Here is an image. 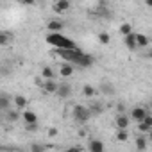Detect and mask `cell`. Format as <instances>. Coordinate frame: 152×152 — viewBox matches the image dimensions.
I'll list each match as a JSON object with an SVG mask.
<instances>
[{"instance_id": "cell-1", "label": "cell", "mask_w": 152, "mask_h": 152, "mask_svg": "<svg viewBox=\"0 0 152 152\" xmlns=\"http://www.w3.org/2000/svg\"><path fill=\"white\" fill-rule=\"evenodd\" d=\"M47 43L56 47V48H75V47H77L70 38L63 36L61 32H48L47 34Z\"/></svg>"}, {"instance_id": "cell-2", "label": "cell", "mask_w": 152, "mask_h": 152, "mask_svg": "<svg viewBox=\"0 0 152 152\" xmlns=\"http://www.w3.org/2000/svg\"><path fill=\"white\" fill-rule=\"evenodd\" d=\"M72 116L75 122H79V124H86L90 118H91V113L86 106H75L72 109Z\"/></svg>"}, {"instance_id": "cell-3", "label": "cell", "mask_w": 152, "mask_h": 152, "mask_svg": "<svg viewBox=\"0 0 152 152\" xmlns=\"http://www.w3.org/2000/svg\"><path fill=\"white\" fill-rule=\"evenodd\" d=\"M93 63H95V57L90 56V54H86V52H83L73 64H77V66H81V68H90V66H93Z\"/></svg>"}, {"instance_id": "cell-4", "label": "cell", "mask_w": 152, "mask_h": 152, "mask_svg": "<svg viewBox=\"0 0 152 152\" xmlns=\"http://www.w3.org/2000/svg\"><path fill=\"white\" fill-rule=\"evenodd\" d=\"M56 95H57L59 99H68V97L72 95V88H70V84H66V83H61V84H57Z\"/></svg>"}, {"instance_id": "cell-5", "label": "cell", "mask_w": 152, "mask_h": 152, "mask_svg": "<svg viewBox=\"0 0 152 152\" xmlns=\"http://www.w3.org/2000/svg\"><path fill=\"white\" fill-rule=\"evenodd\" d=\"M54 13H57V15H63V13H66L68 9H70V0H56V4H54Z\"/></svg>"}, {"instance_id": "cell-6", "label": "cell", "mask_w": 152, "mask_h": 152, "mask_svg": "<svg viewBox=\"0 0 152 152\" xmlns=\"http://www.w3.org/2000/svg\"><path fill=\"white\" fill-rule=\"evenodd\" d=\"M41 90H43L45 93H48V95H56L57 83H56L54 79H45V81H43V86H41Z\"/></svg>"}, {"instance_id": "cell-7", "label": "cell", "mask_w": 152, "mask_h": 152, "mask_svg": "<svg viewBox=\"0 0 152 152\" xmlns=\"http://www.w3.org/2000/svg\"><path fill=\"white\" fill-rule=\"evenodd\" d=\"M134 38H136V45H138V48H147L148 47V43H150V39H148V36L147 34H141V32H134Z\"/></svg>"}, {"instance_id": "cell-8", "label": "cell", "mask_w": 152, "mask_h": 152, "mask_svg": "<svg viewBox=\"0 0 152 152\" xmlns=\"http://www.w3.org/2000/svg\"><path fill=\"white\" fill-rule=\"evenodd\" d=\"M129 124H131V116H127L125 113H120V115L116 116V127H118V129H127Z\"/></svg>"}, {"instance_id": "cell-9", "label": "cell", "mask_w": 152, "mask_h": 152, "mask_svg": "<svg viewBox=\"0 0 152 152\" xmlns=\"http://www.w3.org/2000/svg\"><path fill=\"white\" fill-rule=\"evenodd\" d=\"M59 75H61V77H70V75H73V64L64 61L59 66Z\"/></svg>"}, {"instance_id": "cell-10", "label": "cell", "mask_w": 152, "mask_h": 152, "mask_svg": "<svg viewBox=\"0 0 152 152\" xmlns=\"http://www.w3.org/2000/svg\"><path fill=\"white\" fill-rule=\"evenodd\" d=\"M124 41H125V47H127L129 50H136V48H138V45H136V38H134V32L125 34V36H124Z\"/></svg>"}, {"instance_id": "cell-11", "label": "cell", "mask_w": 152, "mask_h": 152, "mask_svg": "<svg viewBox=\"0 0 152 152\" xmlns=\"http://www.w3.org/2000/svg\"><path fill=\"white\" fill-rule=\"evenodd\" d=\"M13 102H15V107H16L18 111H23V109L27 107V99H25L23 95H15V97H13Z\"/></svg>"}, {"instance_id": "cell-12", "label": "cell", "mask_w": 152, "mask_h": 152, "mask_svg": "<svg viewBox=\"0 0 152 152\" xmlns=\"http://www.w3.org/2000/svg\"><path fill=\"white\" fill-rule=\"evenodd\" d=\"M145 115H147V109H145V107H138V106H136V107L131 111V118L136 120V122H141Z\"/></svg>"}, {"instance_id": "cell-13", "label": "cell", "mask_w": 152, "mask_h": 152, "mask_svg": "<svg viewBox=\"0 0 152 152\" xmlns=\"http://www.w3.org/2000/svg\"><path fill=\"white\" fill-rule=\"evenodd\" d=\"M22 118H23V122H25V124H36V122H38V115H36V113H32V111H29L27 107L23 109Z\"/></svg>"}, {"instance_id": "cell-14", "label": "cell", "mask_w": 152, "mask_h": 152, "mask_svg": "<svg viewBox=\"0 0 152 152\" xmlns=\"http://www.w3.org/2000/svg\"><path fill=\"white\" fill-rule=\"evenodd\" d=\"M63 27H64V23H61V22H57V20H52V22H48V25H47L48 32H61Z\"/></svg>"}, {"instance_id": "cell-15", "label": "cell", "mask_w": 152, "mask_h": 152, "mask_svg": "<svg viewBox=\"0 0 152 152\" xmlns=\"http://www.w3.org/2000/svg\"><path fill=\"white\" fill-rule=\"evenodd\" d=\"M11 107V97L7 93H0V109H9Z\"/></svg>"}, {"instance_id": "cell-16", "label": "cell", "mask_w": 152, "mask_h": 152, "mask_svg": "<svg viewBox=\"0 0 152 152\" xmlns=\"http://www.w3.org/2000/svg\"><path fill=\"white\" fill-rule=\"evenodd\" d=\"M13 39V34L7 32V31H0V47H4V45H9Z\"/></svg>"}, {"instance_id": "cell-17", "label": "cell", "mask_w": 152, "mask_h": 152, "mask_svg": "<svg viewBox=\"0 0 152 152\" xmlns=\"http://www.w3.org/2000/svg\"><path fill=\"white\" fill-rule=\"evenodd\" d=\"M88 148H90L91 152H102V150H104V143L99 141V140H91L90 145H88Z\"/></svg>"}, {"instance_id": "cell-18", "label": "cell", "mask_w": 152, "mask_h": 152, "mask_svg": "<svg viewBox=\"0 0 152 152\" xmlns=\"http://www.w3.org/2000/svg\"><path fill=\"white\" fill-rule=\"evenodd\" d=\"M134 145H136V148H138L140 152H143V150L147 148V138H145V136H138L136 141H134Z\"/></svg>"}, {"instance_id": "cell-19", "label": "cell", "mask_w": 152, "mask_h": 152, "mask_svg": "<svg viewBox=\"0 0 152 152\" xmlns=\"http://www.w3.org/2000/svg\"><path fill=\"white\" fill-rule=\"evenodd\" d=\"M41 77H43V79H54V77H56V73H54L52 66H43V70H41Z\"/></svg>"}, {"instance_id": "cell-20", "label": "cell", "mask_w": 152, "mask_h": 152, "mask_svg": "<svg viewBox=\"0 0 152 152\" xmlns=\"http://www.w3.org/2000/svg\"><path fill=\"white\" fill-rule=\"evenodd\" d=\"M83 95H84V97H88V99H91V97H95V95H97V90H95L91 84H86V86L83 88Z\"/></svg>"}, {"instance_id": "cell-21", "label": "cell", "mask_w": 152, "mask_h": 152, "mask_svg": "<svg viewBox=\"0 0 152 152\" xmlns=\"http://www.w3.org/2000/svg\"><path fill=\"white\" fill-rule=\"evenodd\" d=\"M18 118H20L18 109H7V120H9V122H16Z\"/></svg>"}, {"instance_id": "cell-22", "label": "cell", "mask_w": 152, "mask_h": 152, "mask_svg": "<svg viewBox=\"0 0 152 152\" xmlns=\"http://www.w3.org/2000/svg\"><path fill=\"white\" fill-rule=\"evenodd\" d=\"M88 109H90V113H91V116H93V115H95V116H97V115H100V113H102V111H104V109H102V106H100V104H91V106H90V107H88Z\"/></svg>"}, {"instance_id": "cell-23", "label": "cell", "mask_w": 152, "mask_h": 152, "mask_svg": "<svg viewBox=\"0 0 152 152\" xmlns=\"http://www.w3.org/2000/svg\"><path fill=\"white\" fill-rule=\"evenodd\" d=\"M127 138H129L127 129H118V132H116V140H118V141H127Z\"/></svg>"}, {"instance_id": "cell-24", "label": "cell", "mask_w": 152, "mask_h": 152, "mask_svg": "<svg viewBox=\"0 0 152 152\" xmlns=\"http://www.w3.org/2000/svg\"><path fill=\"white\" fill-rule=\"evenodd\" d=\"M99 41H100L102 45H109L111 38H109V34H107V32H100V34H99Z\"/></svg>"}, {"instance_id": "cell-25", "label": "cell", "mask_w": 152, "mask_h": 152, "mask_svg": "<svg viewBox=\"0 0 152 152\" xmlns=\"http://www.w3.org/2000/svg\"><path fill=\"white\" fill-rule=\"evenodd\" d=\"M120 32L125 36V34H129V32H132V25L131 23H122L120 25Z\"/></svg>"}, {"instance_id": "cell-26", "label": "cell", "mask_w": 152, "mask_h": 152, "mask_svg": "<svg viewBox=\"0 0 152 152\" xmlns=\"http://www.w3.org/2000/svg\"><path fill=\"white\" fill-rule=\"evenodd\" d=\"M25 129L29 131V132H36L38 129H39V124L36 122V124H25Z\"/></svg>"}, {"instance_id": "cell-27", "label": "cell", "mask_w": 152, "mask_h": 152, "mask_svg": "<svg viewBox=\"0 0 152 152\" xmlns=\"http://www.w3.org/2000/svg\"><path fill=\"white\" fill-rule=\"evenodd\" d=\"M31 150H34V152H41V150H47V145H38V143H32V145H31Z\"/></svg>"}, {"instance_id": "cell-28", "label": "cell", "mask_w": 152, "mask_h": 152, "mask_svg": "<svg viewBox=\"0 0 152 152\" xmlns=\"http://www.w3.org/2000/svg\"><path fill=\"white\" fill-rule=\"evenodd\" d=\"M138 124H140V125H138V129H140V132H143V134H145V132H148V131L152 129V127H148V125H147V124H143V122H138Z\"/></svg>"}, {"instance_id": "cell-29", "label": "cell", "mask_w": 152, "mask_h": 152, "mask_svg": "<svg viewBox=\"0 0 152 152\" xmlns=\"http://www.w3.org/2000/svg\"><path fill=\"white\" fill-rule=\"evenodd\" d=\"M20 2H22L23 6H34V4H36V0H20Z\"/></svg>"}, {"instance_id": "cell-30", "label": "cell", "mask_w": 152, "mask_h": 152, "mask_svg": "<svg viewBox=\"0 0 152 152\" xmlns=\"http://www.w3.org/2000/svg\"><path fill=\"white\" fill-rule=\"evenodd\" d=\"M116 111L118 113H125V104H118L116 106Z\"/></svg>"}, {"instance_id": "cell-31", "label": "cell", "mask_w": 152, "mask_h": 152, "mask_svg": "<svg viewBox=\"0 0 152 152\" xmlns=\"http://www.w3.org/2000/svg\"><path fill=\"white\" fill-rule=\"evenodd\" d=\"M48 136H57V129H48Z\"/></svg>"}, {"instance_id": "cell-32", "label": "cell", "mask_w": 152, "mask_h": 152, "mask_svg": "<svg viewBox=\"0 0 152 152\" xmlns=\"http://www.w3.org/2000/svg\"><path fill=\"white\" fill-rule=\"evenodd\" d=\"M145 4H147V6L150 7V6H152V0H145Z\"/></svg>"}, {"instance_id": "cell-33", "label": "cell", "mask_w": 152, "mask_h": 152, "mask_svg": "<svg viewBox=\"0 0 152 152\" xmlns=\"http://www.w3.org/2000/svg\"><path fill=\"white\" fill-rule=\"evenodd\" d=\"M0 148H4V147H2V145H0Z\"/></svg>"}, {"instance_id": "cell-34", "label": "cell", "mask_w": 152, "mask_h": 152, "mask_svg": "<svg viewBox=\"0 0 152 152\" xmlns=\"http://www.w3.org/2000/svg\"><path fill=\"white\" fill-rule=\"evenodd\" d=\"M0 111H2V109H0Z\"/></svg>"}]
</instances>
